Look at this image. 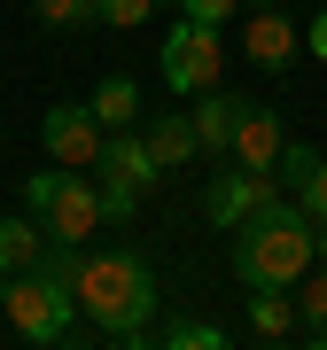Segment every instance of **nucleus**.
<instances>
[{
    "label": "nucleus",
    "mask_w": 327,
    "mask_h": 350,
    "mask_svg": "<svg viewBox=\"0 0 327 350\" xmlns=\"http://www.w3.org/2000/svg\"><path fill=\"white\" fill-rule=\"evenodd\" d=\"M312 257L327 265V218H312Z\"/></svg>",
    "instance_id": "b1692460"
},
{
    "label": "nucleus",
    "mask_w": 327,
    "mask_h": 350,
    "mask_svg": "<svg viewBox=\"0 0 327 350\" xmlns=\"http://www.w3.org/2000/svg\"><path fill=\"white\" fill-rule=\"evenodd\" d=\"M0 319H8L16 342H70V335H78V296L31 265V273H8V304H0Z\"/></svg>",
    "instance_id": "20e7f679"
},
{
    "label": "nucleus",
    "mask_w": 327,
    "mask_h": 350,
    "mask_svg": "<svg viewBox=\"0 0 327 350\" xmlns=\"http://www.w3.org/2000/svg\"><path fill=\"white\" fill-rule=\"evenodd\" d=\"M312 163H319V148H312V140H289V148H280V163H273V172H280V187H304V179H312Z\"/></svg>",
    "instance_id": "6ab92c4d"
},
{
    "label": "nucleus",
    "mask_w": 327,
    "mask_h": 350,
    "mask_svg": "<svg viewBox=\"0 0 327 350\" xmlns=\"http://www.w3.org/2000/svg\"><path fill=\"white\" fill-rule=\"evenodd\" d=\"M304 55H319V63H327V8L312 16V24H304Z\"/></svg>",
    "instance_id": "5701e85b"
},
{
    "label": "nucleus",
    "mask_w": 327,
    "mask_h": 350,
    "mask_svg": "<svg viewBox=\"0 0 327 350\" xmlns=\"http://www.w3.org/2000/svg\"><path fill=\"white\" fill-rule=\"evenodd\" d=\"M148 342H164V350H218L226 327H211V319H164V327H148Z\"/></svg>",
    "instance_id": "f3484780"
},
{
    "label": "nucleus",
    "mask_w": 327,
    "mask_h": 350,
    "mask_svg": "<svg viewBox=\"0 0 327 350\" xmlns=\"http://www.w3.org/2000/svg\"><path fill=\"white\" fill-rule=\"evenodd\" d=\"M24 211L47 226L55 241H94V234H101V187H94L86 172H70V163H63V172H31V179H24Z\"/></svg>",
    "instance_id": "7ed1b4c3"
},
{
    "label": "nucleus",
    "mask_w": 327,
    "mask_h": 350,
    "mask_svg": "<svg viewBox=\"0 0 327 350\" xmlns=\"http://www.w3.org/2000/svg\"><path fill=\"white\" fill-rule=\"evenodd\" d=\"M241 55H250L257 70H289L304 55V31L289 24V8H250V24H241Z\"/></svg>",
    "instance_id": "1a4fd4ad"
},
{
    "label": "nucleus",
    "mask_w": 327,
    "mask_h": 350,
    "mask_svg": "<svg viewBox=\"0 0 327 350\" xmlns=\"http://www.w3.org/2000/svg\"><path fill=\"white\" fill-rule=\"evenodd\" d=\"M156 156H148V140L117 125L109 140H101V218H133L140 211V195L156 187Z\"/></svg>",
    "instance_id": "423d86ee"
},
{
    "label": "nucleus",
    "mask_w": 327,
    "mask_h": 350,
    "mask_svg": "<svg viewBox=\"0 0 327 350\" xmlns=\"http://www.w3.org/2000/svg\"><path fill=\"white\" fill-rule=\"evenodd\" d=\"M140 140H148L156 172H179V163H195V156H202V148H195V117H179V109H164Z\"/></svg>",
    "instance_id": "f8f14e48"
},
{
    "label": "nucleus",
    "mask_w": 327,
    "mask_h": 350,
    "mask_svg": "<svg viewBox=\"0 0 327 350\" xmlns=\"http://www.w3.org/2000/svg\"><path fill=\"white\" fill-rule=\"evenodd\" d=\"M280 148H289V133H280V117L265 109V101H250V109H241V125H234V163H250V172H273L280 163Z\"/></svg>",
    "instance_id": "9b49d317"
},
{
    "label": "nucleus",
    "mask_w": 327,
    "mask_h": 350,
    "mask_svg": "<svg viewBox=\"0 0 327 350\" xmlns=\"http://www.w3.org/2000/svg\"><path fill=\"white\" fill-rule=\"evenodd\" d=\"M218 70H226V24L179 16V24L164 31V86H172V94H211Z\"/></svg>",
    "instance_id": "39448f33"
},
{
    "label": "nucleus",
    "mask_w": 327,
    "mask_h": 350,
    "mask_svg": "<svg viewBox=\"0 0 327 350\" xmlns=\"http://www.w3.org/2000/svg\"><path fill=\"white\" fill-rule=\"evenodd\" d=\"M241 109H250V94H195V148L202 156H218V163H226V148H234V125H241Z\"/></svg>",
    "instance_id": "9d476101"
},
{
    "label": "nucleus",
    "mask_w": 327,
    "mask_h": 350,
    "mask_svg": "<svg viewBox=\"0 0 327 350\" xmlns=\"http://www.w3.org/2000/svg\"><path fill=\"white\" fill-rule=\"evenodd\" d=\"M296 211H304V218H327V156L312 163V179L296 187Z\"/></svg>",
    "instance_id": "412c9836"
},
{
    "label": "nucleus",
    "mask_w": 327,
    "mask_h": 350,
    "mask_svg": "<svg viewBox=\"0 0 327 350\" xmlns=\"http://www.w3.org/2000/svg\"><path fill=\"white\" fill-rule=\"evenodd\" d=\"M250 335H265V342L296 335V288H250Z\"/></svg>",
    "instance_id": "4468645a"
},
{
    "label": "nucleus",
    "mask_w": 327,
    "mask_h": 350,
    "mask_svg": "<svg viewBox=\"0 0 327 350\" xmlns=\"http://www.w3.org/2000/svg\"><path fill=\"white\" fill-rule=\"evenodd\" d=\"M241 8H289V0H241Z\"/></svg>",
    "instance_id": "393cba45"
},
{
    "label": "nucleus",
    "mask_w": 327,
    "mask_h": 350,
    "mask_svg": "<svg viewBox=\"0 0 327 350\" xmlns=\"http://www.w3.org/2000/svg\"><path fill=\"white\" fill-rule=\"evenodd\" d=\"M156 16V0H101V24L109 31H133V24H148Z\"/></svg>",
    "instance_id": "aec40b11"
},
{
    "label": "nucleus",
    "mask_w": 327,
    "mask_h": 350,
    "mask_svg": "<svg viewBox=\"0 0 327 350\" xmlns=\"http://www.w3.org/2000/svg\"><path fill=\"white\" fill-rule=\"evenodd\" d=\"M78 312H86V335H109V342H148L156 327V265L140 250H86V265H78Z\"/></svg>",
    "instance_id": "f257e3e1"
},
{
    "label": "nucleus",
    "mask_w": 327,
    "mask_h": 350,
    "mask_svg": "<svg viewBox=\"0 0 327 350\" xmlns=\"http://www.w3.org/2000/svg\"><path fill=\"white\" fill-rule=\"evenodd\" d=\"M280 172H250V163L226 156V172H211V187H202V218L218 226V234H234V226H250L265 202H280Z\"/></svg>",
    "instance_id": "0eeeda50"
},
{
    "label": "nucleus",
    "mask_w": 327,
    "mask_h": 350,
    "mask_svg": "<svg viewBox=\"0 0 327 350\" xmlns=\"http://www.w3.org/2000/svg\"><path fill=\"white\" fill-rule=\"evenodd\" d=\"M312 218L296 211V195L265 202L250 226H234V280L241 288H296L312 273Z\"/></svg>",
    "instance_id": "f03ea898"
},
{
    "label": "nucleus",
    "mask_w": 327,
    "mask_h": 350,
    "mask_svg": "<svg viewBox=\"0 0 327 350\" xmlns=\"http://www.w3.org/2000/svg\"><path fill=\"white\" fill-rule=\"evenodd\" d=\"M296 342H312V350H327V273H312V280H296Z\"/></svg>",
    "instance_id": "2eb2a0df"
},
{
    "label": "nucleus",
    "mask_w": 327,
    "mask_h": 350,
    "mask_svg": "<svg viewBox=\"0 0 327 350\" xmlns=\"http://www.w3.org/2000/svg\"><path fill=\"white\" fill-rule=\"evenodd\" d=\"M31 16L55 31H86V24H101V0H31Z\"/></svg>",
    "instance_id": "a211bd4d"
},
{
    "label": "nucleus",
    "mask_w": 327,
    "mask_h": 350,
    "mask_svg": "<svg viewBox=\"0 0 327 350\" xmlns=\"http://www.w3.org/2000/svg\"><path fill=\"white\" fill-rule=\"evenodd\" d=\"M241 0H179V16H195V24H226Z\"/></svg>",
    "instance_id": "4be33fe9"
},
{
    "label": "nucleus",
    "mask_w": 327,
    "mask_h": 350,
    "mask_svg": "<svg viewBox=\"0 0 327 350\" xmlns=\"http://www.w3.org/2000/svg\"><path fill=\"white\" fill-rule=\"evenodd\" d=\"M0 304H8V273H0Z\"/></svg>",
    "instance_id": "a878e982"
},
{
    "label": "nucleus",
    "mask_w": 327,
    "mask_h": 350,
    "mask_svg": "<svg viewBox=\"0 0 327 350\" xmlns=\"http://www.w3.org/2000/svg\"><path fill=\"white\" fill-rule=\"evenodd\" d=\"M86 109L101 117V133H117V125H133V117H140V86H133V78H101Z\"/></svg>",
    "instance_id": "dca6fc26"
},
{
    "label": "nucleus",
    "mask_w": 327,
    "mask_h": 350,
    "mask_svg": "<svg viewBox=\"0 0 327 350\" xmlns=\"http://www.w3.org/2000/svg\"><path fill=\"white\" fill-rule=\"evenodd\" d=\"M39 250H47V226H39L31 211H16V218H0V273H31Z\"/></svg>",
    "instance_id": "ddd939ff"
},
{
    "label": "nucleus",
    "mask_w": 327,
    "mask_h": 350,
    "mask_svg": "<svg viewBox=\"0 0 327 350\" xmlns=\"http://www.w3.org/2000/svg\"><path fill=\"white\" fill-rule=\"evenodd\" d=\"M39 140H47L55 163H70V172H101V117L86 109V101H55L47 117H39Z\"/></svg>",
    "instance_id": "6e6552de"
}]
</instances>
